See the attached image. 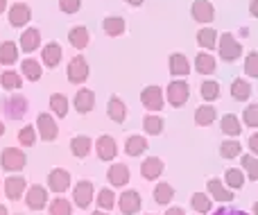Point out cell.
<instances>
[{"label":"cell","instance_id":"obj_27","mask_svg":"<svg viewBox=\"0 0 258 215\" xmlns=\"http://www.w3.org/2000/svg\"><path fill=\"white\" fill-rule=\"evenodd\" d=\"M71 150H73V154H75V157L84 159L86 154L91 152V138H89V136H75V138L71 140Z\"/></svg>","mask_w":258,"mask_h":215},{"label":"cell","instance_id":"obj_31","mask_svg":"<svg viewBox=\"0 0 258 215\" xmlns=\"http://www.w3.org/2000/svg\"><path fill=\"white\" fill-rule=\"evenodd\" d=\"M215 116H218V113H215V109L206 104V107H200L195 111V122H197V125H202V127H206V125H211V122L215 120Z\"/></svg>","mask_w":258,"mask_h":215},{"label":"cell","instance_id":"obj_34","mask_svg":"<svg viewBox=\"0 0 258 215\" xmlns=\"http://www.w3.org/2000/svg\"><path fill=\"white\" fill-rule=\"evenodd\" d=\"M50 107H52V111L57 113L59 118H63L68 113V100H66V95L54 93L52 98H50Z\"/></svg>","mask_w":258,"mask_h":215},{"label":"cell","instance_id":"obj_1","mask_svg":"<svg viewBox=\"0 0 258 215\" xmlns=\"http://www.w3.org/2000/svg\"><path fill=\"white\" fill-rule=\"evenodd\" d=\"M25 161H27V157L16 148H7V150H3V154H0V166L9 172L25 168Z\"/></svg>","mask_w":258,"mask_h":215},{"label":"cell","instance_id":"obj_39","mask_svg":"<svg viewBox=\"0 0 258 215\" xmlns=\"http://www.w3.org/2000/svg\"><path fill=\"white\" fill-rule=\"evenodd\" d=\"M143 127H145V131L150 136H156L163 131V120H161L159 116H147L145 120H143Z\"/></svg>","mask_w":258,"mask_h":215},{"label":"cell","instance_id":"obj_44","mask_svg":"<svg viewBox=\"0 0 258 215\" xmlns=\"http://www.w3.org/2000/svg\"><path fill=\"white\" fill-rule=\"evenodd\" d=\"M0 82H3V86L5 89H21V77L16 75V73H12V70H7V73H3V77H0Z\"/></svg>","mask_w":258,"mask_h":215},{"label":"cell","instance_id":"obj_47","mask_svg":"<svg viewBox=\"0 0 258 215\" xmlns=\"http://www.w3.org/2000/svg\"><path fill=\"white\" fill-rule=\"evenodd\" d=\"M245 70L249 77H258V52H251L247 54L245 59Z\"/></svg>","mask_w":258,"mask_h":215},{"label":"cell","instance_id":"obj_4","mask_svg":"<svg viewBox=\"0 0 258 215\" xmlns=\"http://www.w3.org/2000/svg\"><path fill=\"white\" fill-rule=\"evenodd\" d=\"M188 95H190V91H188V84L186 82H172V84L168 86V102L172 104V107H181V104H186Z\"/></svg>","mask_w":258,"mask_h":215},{"label":"cell","instance_id":"obj_29","mask_svg":"<svg viewBox=\"0 0 258 215\" xmlns=\"http://www.w3.org/2000/svg\"><path fill=\"white\" fill-rule=\"evenodd\" d=\"M195 68L202 73V75H211V73L215 70V59L206 52H200L195 59Z\"/></svg>","mask_w":258,"mask_h":215},{"label":"cell","instance_id":"obj_3","mask_svg":"<svg viewBox=\"0 0 258 215\" xmlns=\"http://www.w3.org/2000/svg\"><path fill=\"white\" fill-rule=\"evenodd\" d=\"M86 77H89V63H86L84 57H73L71 63H68V80L73 82V84H80V82H84Z\"/></svg>","mask_w":258,"mask_h":215},{"label":"cell","instance_id":"obj_51","mask_svg":"<svg viewBox=\"0 0 258 215\" xmlns=\"http://www.w3.org/2000/svg\"><path fill=\"white\" fill-rule=\"evenodd\" d=\"M249 148H251V152H254V154H258V134H254L249 138Z\"/></svg>","mask_w":258,"mask_h":215},{"label":"cell","instance_id":"obj_45","mask_svg":"<svg viewBox=\"0 0 258 215\" xmlns=\"http://www.w3.org/2000/svg\"><path fill=\"white\" fill-rule=\"evenodd\" d=\"M18 140H21L25 148H30V145H34V140H36V131H34V127H23L21 131H18Z\"/></svg>","mask_w":258,"mask_h":215},{"label":"cell","instance_id":"obj_6","mask_svg":"<svg viewBox=\"0 0 258 215\" xmlns=\"http://www.w3.org/2000/svg\"><path fill=\"white\" fill-rule=\"evenodd\" d=\"M73 199L80 208H86L93 199V184L91 181H80V184L73 188Z\"/></svg>","mask_w":258,"mask_h":215},{"label":"cell","instance_id":"obj_11","mask_svg":"<svg viewBox=\"0 0 258 215\" xmlns=\"http://www.w3.org/2000/svg\"><path fill=\"white\" fill-rule=\"evenodd\" d=\"M36 127H39V134H41L43 140L57 138V125H54L52 116H48V113H39V118H36Z\"/></svg>","mask_w":258,"mask_h":215},{"label":"cell","instance_id":"obj_23","mask_svg":"<svg viewBox=\"0 0 258 215\" xmlns=\"http://www.w3.org/2000/svg\"><path fill=\"white\" fill-rule=\"evenodd\" d=\"M68 41H71V45L73 48H77V50H82V48H86V43H89V30L86 27H73L71 30V34H68Z\"/></svg>","mask_w":258,"mask_h":215},{"label":"cell","instance_id":"obj_16","mask_svg":"<svg viewBox=\"0 0 258 215\" xmlns=\"http://www.w3.org/2000/svg\"><path fill=\"white\" fill-rule=\"evenodd\" d=\"M161 172H163V161H161V159L150 157V159H145V161H143L141 175L145 177V179H156Z\"/></svg>","mask_w":258,"mask_h":215},{"label":"cell","instance_id":"obj_42","mask_svg":"<svg viewBox=\"0 0 258 215\" xmlns=\"http://www.w3.org/2000/svg\"><path fill=\"white\" fill-rule=\"evenodd\" d=\"M50 215H71V204H68L66 199L57 197L50 204Z\"/></svg>","mask_w":258,"mask_h":215},{"label":"cell","instance_id":"obj_20","mask_svg":"<svg viewBox=\"0 0 258 215\" xmlns=\"http://www.w3.org/2000/svg\"><path fill=\"white\" fill-rule=\"evenodd\" d=\"M23 190H25V179L23 177H9L5 181V193H7L9 199H18L23 195Z\"/></svg>","mask_w":258,"mask_h":215},{"label":"cell","instance_id":"obj_22","mask_svg":"<svg viewBox=\"0 0 258 215\" xmlns=\"http://www.w3.org/2000/svg\"><path fill=\"white\" fill-rule=\"evenodd\" d=\"M59 61H61V45L52 41V43H48L43 48V63L52 68V66H57Z\"/></svg>","mask_w":258,"mask_h":215},{"label":"cell","instance_id":"obj_2","mask_svg":"<svg viewBox=\"0 0 258 215\" xmlns=\"http://www.w3.org/2000/svg\"><path fill=\"white\" fill-rule=\"evenodd\" d=\"M240 52H242V48H240V43L233 39V34L220 36V57H222L224 61H236V59L240 57Z\"/></svg>","mask_w":258,"mask_h":215},{"label":"cell","instance_id":"obj_40","mask_svg":"<svg viewBox=\"0 0 258 215\" xmlns=\"http://www.w3.org/2000/svg\"><path fill=\"white\" fill-rule=\"evenodd\" d=\"M190 202H192V208H195L197 213H209L211 211V197H206L204 193H195Z\"/></svg>","mask_w":258,"mask_h":215},{"label":"cell","instance_id":"obj_56","mask_svg":"<svg viewBox=\"0 0 258 215\" xmlns=\"http://www.w3.org/2000/svg\"><path fill=\"white\" fill-rule=\"evenodd\" d=\"M0 215H9V213H7V208H5L3 204H0Z\"/></svg>","mask_w":258,"mask_h":215},{"label":"cell","instance_id":"obj_43","mask_svg":"<svg viewBox=\"0 0 258 215\" xmlns=\"http://www.w3.org/2000/svg\"><path fill=\"white\" fill-rule=\"evenodd\" d=\"M242 168L247 170V175H249L251 179H258V159L256 157H251V154L242 157Z\"/></svg>","mask_w":258,"mask_h":215},{"label":"cell","instance_id":"obj_55","mask_svg":"<svg viewBox=\"0 0 258 215\" xmlns=\"http://www.w3.org/2000/svg\"><path fill=\"white\" fill-rule=\"evenodd\" d=\"M5 7H7V0H0V14L5 12Z\"/></svg>","mask_w":258,"mask_h":215},{"label":"cell","instance_id":"obj_37","mask_svg":"<svg viewBox=\"0 0 258 215\" xmlns=\"http://www.w3.org/2000/svg\"><path fill=\"white\" fill-rule=\"evenodd\" d=\"M231 95H233L236 100H247V98L251 95V86L247 84L245 80H236V82L231 84Z\"/></svg>","mask_w":258,"mask_h":215},{"label":"cell","instance_id":"obj_18","mask_svg":"<svg viewBox=\"0 0 258 215\" xmlns=\"http://www.w3.org/2000/svg\"><path fill=\"white\" fill-rule=\"evenodd\" d=\"M41 43V34L39 30H34V27H30V30H25L21 34V48L23 52H32V50H36Z\"/></svg>","mask_w":258,"mask_h":215},{"label":"cell","instance_id":"obj_41","mask_svg":"<svg viewBox=\"0 0 258 215\" xmlns=\"http://www.w3.org/2000/svg\"><path fill=\"white\" fill-rule=\"evenodd\" d=\"M200 93H202V98L204 100H215L220 95V84L218 82H204V84L200 86Z\"/></svg>","mask_w":258,"mask_h":215},{"label":"cell","instance_id":"obj_24","mask_svg":"<svg viewBox=\"0 0 258 215\" xmlns=\"http://www.w3.org/2000/svg\"><path fill=\"white\" fill-rule=\"evenodd\" d=\"M18 59V48L14 41H5V43H0V63H5V66H9V63H14Z\"/></svg>","mask_w":258,"mask_h":215},{"label":"cell","instance_id":"obj_10","mask_svg":"<svg viewBox=\"0 0 258 215\" xmlns=\"http://www.w3.org/2000/svg\"><path fill=\"white\" fill-rule=\"evenodd\" d=\"M190 14L195 21L200 23H211L215 18V12H213V5L206 3V0H195L190 7Z\"/></svg>","mask_w":258,"mask_h":215},{"label":"cell","instance_id":"obj_12","mask_svg":"<svg viewBox=\"0 0 258 215\" xmlns=\"http://www.w3.org/2000/svg\"><path fill=\"white\" fill-rule=\"evenodd\" d=\"M30 18H32V12L27 5H23V3L12 5V9H9V23L14 27H23L25 23H30Z\"/></svg>","mask_w":258,"mask_h":215},{"label":"cell","instance_id":"obj_33","mask_svg":"<svg viewBox=\"0 0 258 215\" xmlns=\"http://www.w3.org/2000/svg\"><path fill=\"white\" fill-rule=\"evenodd\" d=\"M21 70H23V75L32 82H36L41 77V66H39V61H34V59H25L23 66H21Z\"/></svg>","mask_w":258,"mask_h":215},{"label":"cell","instance_id":"obj_49","mask_svg":"<svg viewBox=\"0 0 258 215\" xmlns=\"http://www.w3.org/2000/svg\"><path fill=\"white\" fill-rule=\"evenodd\" d=\"M82 7V0H59V9L66 14H75Z\"/></svg>","mask_w":258,"mask_h":215},{"label":"cell","instance_id":"obj_21","mask_svg":"<svg viewBox=\"0 0 258 215\" xmlns=\"http://www.w3.org/2000/svg\"><path fill=\"white\" fill-rule=\"evenodd\" d=\"M209 193L213 195V199H218V202H231V199H233L231 190L224 188L220 179H211L209 181Z\"/></svg>","mask_w":258,"mask_h":215},{"label":"cell","instance_id":"obj_50","mask_svg":"<svg viewBox=\"0 0 258 215\" xmlns=\"http://www.w3.org/2000/svg\"><path fill=\"white\" fill-rule=\"evenodd\" d=\"M213 215H247L245 211H236V208H218Z\"/></svg>","mask_w":258,"mask_h":215},{"label":"cell","instance_id":"obj_13","mask_svg":"<svg viewBox=\"0 0 258 215\" xmlns=\"http://www.w3.org/2000/svg\"><path fill=\"white\" fill-rule=\"evenodd\" d=\"M5 111H7V116L9 118H23L25 116V111H27V100L23 98V95H12V98L5 102Z\"/></svg>","mask_w":258,"mask_h":215},{"label":"cell","instance_id":"obj_17","mask_svg":"<svg viewBox=\"0 0 258 215\" xmlns=\"http://www.w3.org/2000/svg\"><path fill=\"white\" fill-rule=\"evenodd\" d=\"M93 102H95V95H93V91H91V89L77 91V95H75V109L80 113H89L91 109H93Z\"/></svg>","mask_w":258,"mask_h":215},{"label":"cell","instance_id":"obj_9","mask_svg":"<svg viewBox=\"0 0 258 215\" xmlns=\"http://www.w3.org/2000/svg\"><path fill=\"white\" fill-rule=\"evenodd\" d=\"M48 186L54 193H63V190L71 186V175H68L66 170H61V168H54L48 175Z\"/></svg>","mask_w":258,"mask_h":215},{"label":"cell","instance_id":"obj_54","mask_svg":"<svg viewBox=\"0 0 258 215\" xmlns=\"http://www.w3.org/2000/svg\"><path fill=\"white\" fill-rule=\"evenodd\" d=\"M129 5H134V7H138V5H143V0H127Z\"/></svg>","mask_w":258,"mask_h":215},{"label":"cell","instance_id":"obj_30","mask_svg":"<svg viewBox=\"0 0 258 215\" xmlns=\"http://www.w3.org/2000/svg\"><path fill=\"white\" fill-rule=\"evenodd\" d=\"M197 43H200L202 48H215V43H218V32L211 30V27L200 30L197 32Z\"/></svg>","mask_w":258,"mask_h":215},{"label":"cell","instance_id":"obj_52","mask_svg":"<svg viewBox=\"0 0 258 215\" xmlns=\"http://www.w3.org/2000/svg\"><path fill=\"white\" fill-rule=\"evenodd\" d=\"M249 12L254 14V16H258V0H251V5H249Z\"/></svg>","mask_w":258,"mask_h":215},{"label":"cell","instance_id":"obj_14","mask_svg":"<svg viewBox=\"0 0 258 215\" xmlns=\"http://www.w3.org/2000/svg\"><path fill=\"white\" fill-rule=\"evenodd\" d=\"M95 145H98V157L102 159V161H111V159H116L118 148H116V140H113L111 136H100Z\"/></svg>","mask_w":258,"mask_h":215},{"label":"cell","instance_id":"obj_26","mask_svg":"<svg viewBox=\"0 0 258 215\" xmlns=\"http://www.w3.org/2000/svg\"><path fill=\"white\" fill-rule=\"evenodd\" d=\"M147 150V140L143 138V136H129L127 143H125V152L129 157H138V154H143Z\"/></svg>","mask_w":258,"mask_h":215},{"label":"cell","instance_id":"obj_8","mask_svg":"<svg viewBox=\"0 0 258 215\" xmlns=\"http://www.w3.org/2000/svg\"><path fill=\"white\" fill-rule=\"evenodd\" d=\"M118 204H120V211L125 215H134L141 211V195L136 190H125L120 195V199H118Z\"/></svg>","mask_w":258,"mask_h":215},{"label":"cell","instance_id":"obj_46","mask_svg":"<svg viewBox=\"0 0 258 215\" xmlns=\"http://www.w3.org/2000/svg\"><path fill=\"white\" fill-rule=\"evenodd\" d=\"M242 120H245V125H249V127H258V104H251V107L245 109Z\"/></svg>","mask_w":258,"mask_h":215},{"label":"cell","instance_id":"obj_7","mask_svg":"<svg viewBox=\"0 0 258 215\" xmlns=\"http://www.w3.org/2000/svg\"><path fill=\"white\" fill-rule=\"evenodd\" d=\"M25 202L32 211H41V208L48 204V190H45L43 186H32V188L27 190Z\"/></svg>","mask_w":258,"mask_h":215},{"label":"cell","instance_id":"obj_38","mask_svg":"<svg viewBox=\"0 0 258 215\" xmlns=\"http://www.w3.org/2000/svg\"><path fill=\"white\" fill-rule=\"evenodd\" d=\"M240 152H242V148L238 140H224V143L220 145V154H222L224 159H236Z\"/></svg>","mask_w":258,"mask_h":215},{"label":"cell","instance_id":"obj_53","mask_svg":"<svg viewBox=\"0 0 258 215\" xmlns=\"http://www.w3.org/2000/svg\"><path fill=\"white\" fill-rule=\"evenodd\" d=\"M165 215H183L181 208H177V206H172V208H168V213Z\"/></svg>","mask_w":258,"mask_h":215},{"label":"cell","instance_id":"obj_25","mask_svg":"<svg viewBox=\"0 0 258 215\" xmlns=\"http://www.w3.org/2000/svg\"><path fill=\"white\" fill-rule=\"evenodd\" d=\"M109 118L111 120H116V122H122L127 118V107L122 104V100L120 98H111L109 100Z\"/></svg>","mask_w":258,"mask_h":215},{"label":"cell","instance_id":"obj_35","mask_svg":"<svg viewBox=\"0 0 258 215\" xmlns=\"http://www.w3.org/2000/svg\"><path fill=\"white\" fill-rule=\"evenodd\" d=\"M222 131L229 136H238L240 134V120H238L233 113H227V116L222 118Z\"/></svg>","mask_w":258,"mask_h":215},{"label":"cell","instance_id":"obj_59","mask_svg":"<svg viewBox=\"0 0 258 215\" xmlns=\"http://www.w3.org/2000/svg\"><path fill=\"white\" fill-rule=\"evenodd\" d=\"M93 215H107V213H100V211H98V213H93Z\"/></svg>","mask_w":258,"mask_h":215},{"label":"cell","instance_id":"obj_32","mask_svg":"<svg viewBox=\"0 0 258 215\" xmlns=\"http://www.w3.org/2000/svg\"><path fill=\"white\" fill-rule=\"evenodd\" d=\"M174 197V188L170 184H159L154 188V199H156V204H168L170 199Z\"/></svg>","mask_w":258,"mask_h":215},{"label":"cell","instance_id":"obj_28","mask_svg":"<svg viewBox=\"0 0 258 215\" xmlns=\"http://www.w3.org/2000/svg\"><path fill=\"white\" fill-rule=\"evenodd\" d=\"M102 27H104V32H107V34L118 36V34H122V32H125V21H122L120 16H109V18H104Z\"/></svg>","mask_w":258,"mask_h":215},{"label":"cell","instance_id":"obj_57","mask_svg":"<svg viewBox=\"0 0 258 215\" xmlns=\"http://www.w3.org/2000/svg\"><path fill=\"white\" fill-rule=\"evenodd\" d=\"M5 134V125H3V122H0V136H3Z\"/></svg>","mask_w":258,"mask_h":215},{"label":"cell","instance_id":"obj_58","mask_svg":"<svg viewBox=\"0 0 258 215\" xmlns=\"http://www.w3.org/2000/svg\"><path fill=\"white\" fill-rule=\"evenodd\" d=\"M254 215H258V202L254 204Z\"/></svg>","mask_w":258,"mask_h":215},{"label":"cell","instance_id":"obj_5","mask_svg":"<svg viewBox=\"0 0 258 215\" xmlns=\"http://www.w3.org/2000/svg\"><path fill=\"white\" fill-rule=\"evenodd\" d=\"M141 102L150 111H159V109H163V93H161L159 86H147L141 93Z\"/></svg>","mask_w":258,"mask_h":215},{"label":"cell","instance_id":"obj_19","mask_svg":"<svg viewBox=\"0 0 258 215\" xmlns=\"http://www.w3.org/2000/svg\"><path fill=\"white\" fill-rule=\"evenodd\" d=\"M170 73L172 75H188L190 73V63H188V59H186V54H179V52H174L172 57H170Z\"/></svg>","mask_w":258,"mask_h":215},{"label":"cell","instance_id":"obj_15","mask_svg":"<svg viewBox=\"0 0 258 215\" xmlns=\"http://www.w3.org/2000/svg\"><path fill=\"white\" fill-rule=\"evenodd\" d=\"M107 177L113 186H125L129 181V168L125 166V163H113V166L109 168Z\"/></svg>","mask_w":258,"mask_h":215},{"label":"cell","instance_id":"obj_36","mask_svg":"<svg viewBox=\"0 0 258 215\" xmlns=\"http://www.w3.org/2000/svg\"><path fill=\"white\" fill-rule=\"evenodd\" d=\"M224 179H227L229 188H242V186H245V175H242L238 168H229L227 175H224Z\"/></svg>","mask_w":258,"mask_h":215},{"label":"cell","instance_id":"obj_48","mask_svg":"<svg viewBox=\"0 0 258 215\" xmlns=\"http://www.w3.org/2000/svg\"><path fill=\"white\" fill-rule=\"evenodd\" d=\"M113 197H116V195H113L111 190L102 188V190H100V195H98V204L102 208H113Z\"/></svg>","mask_w":258,"mask_h":215}]
</instances>
